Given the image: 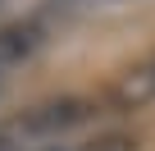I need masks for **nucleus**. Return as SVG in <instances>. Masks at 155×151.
<instances>
[{"mask_svg":"<svg viewBox=\"0 0 155 151\" xmlns=\"http://www.w3.org/2000/svg\"><path fill=\"white\" fill-rule=\"evenodd\" d=\"M101 115V101L96 96H50V101H37L18 115V133L23 137H64L73 128H82Z\"/></svg>","mask_w":155,"mask_h":151,"instance_id":"nucleus-1","label":"nucleus"},{"mask_svg":"<svg viewBox=\"0 0 155 151\" xmlns=\"http://www.w3.org/2000/svg\"><path fill=\"white\" fill-rule=\"evenodd\" d=\"M96 101H101V115H132V110L150 105L155 101V55H141L128 69H119L114 83Z\"/></svg>","mask_w":155,"mask_h":151,"instance_id":"nucleus-2","label":"nucleus"},{"mask_svg":"<svg viewBox=\"0 0 155 151\" xmlns=\"http://www.w3.org/2000/svg\"><path fill=\"white\" fill-rule=\"evenodd\" d=\"M41 41H46V23L37 14L32 19H18V23H5V28H0V78H5L9 69H18Z\"/></svg>","mask_w":155,"mask_h":151,"instance_id":"nucleus-3","label":"nucleus"},{"mask_svg":"<svg viewBox=\"0 0 155 151\" xmlns=\"http://www.w3.org/2000/svg\"><path fill=\"white\" fill-rule=\"evenodd\" d=\"M101 5H119V0H50V5L37 14L46 28L55 23V19H68V14H82V9H101Z\"/></svg>","mask_w":155,"mask_h":151,"instance_id":"nucleus-4","label":"nucleus"},{"mask_svg":"<svg viewBox=\"0 0 155 151\" xmlns=\"http://www.w3.org/2000/svg\"><path fill=\"white\" fill-rule=\"evenodd\" d=\"M0 151H18V146H14V142H9V137H0Z\"/></svg>","mask_w":155,"mask_h":151,"instance_id":"nucleus-5","label":"nucleus"}]
</instances>
